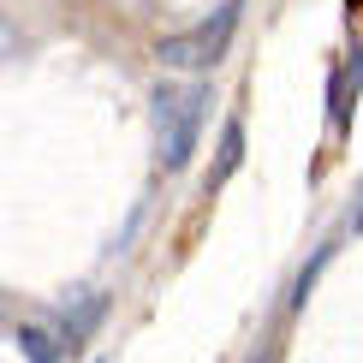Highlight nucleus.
I'll list each match as a JSON object with an SVG mask.
<instances>
[{"label": "nucleus", "instance_id": "5", "mask_svg": "<svg viewBox=\"0 0 363 363\" xmlns=\"http://www.w3.org/2000/svg\"><path fill=\"white\" fill-rule=\"evenodd\" d=\"M12 345L24 352V363H66V357H72L66 345H60V340H48L42 328H12Z\"/></svg>", "mask_w": 363, "mask_h": 363}, {"label": "nucleus", "instance_id": "1", "mask_svg": "<svg viewBox=\"0 0 363 363\" xmlns=\"http://www.w3.org/2000/svg\"><path fill=\"white\" fill-rule=\"evenodd\" d=\"M203 84H155L149 96V119H155V161L161 173H185L196 155V138H203Z\"/></svg>", "mask_w": 363, "mask_h": 363}, {"label": "nucleus", "instance_id": "3", "mask_svg": "<svg viewBox=\"0 0 363 363\" xmlns=\"http://www.w3.org/2000/svg\"><path fill=\"white\" fill-rule=\"evenodd\" d=\"M238 161H245V119H226V125H220V155H215V173H208V191H220L226 179L238 173Z\"/></svg>", "mask_w": 363, "mask_h": 363}, {"label": "nucleus", "instance_id": "6", "mask_svg": "<svg viewBox=\"0 0 363 363\" xmlns=\"http://www.w3.org/2000/svg\"><path fill=\"white\" fill-rule=\"evenodd\" d=\"M352 226H363V208H357V215H352Z\"/></svg>", "mask_w": 363, "mask_h": 363}, {"label": "nucleus", "instance_id": "4", "mask_svg": "<svg viewBox=\"0 0 363 363\" xmlns=\"http://www.w3.org/2000/svg\"><path fill=\"white\" fill-rule=\"evenodd\" d=\"M101 310H108V298H84L78 310H66V322H60V334H66V340H60V345H66V352H78V345L89 340V328L101 322Z\"/></svg>", "mask_w": 363, "mask_h": 363}, {"label": "nucleus", "instance_id": "7", "mask_svg": "<svg viewBox=\"0 0 363 363\" xmlns=\"http://www.w3.org/2000/svg\"><path fill=\"white\" fill-rule=\"evenodd\" d=\"M256 363H268V357H256Z\"/></svg>", "mask_w": 363, "mask_h": 363}, {"label": "nucleus", "instance_id": "2", "mask_svg": "<svg viewBox=\"0 0 363 363\" xmlns=\"http://www.w3.org/2000/svg\"><path fill=\"white\" fill-rule=\"evenodd\" d=\"M238 6H245V0H220L215 18L179 30V36H161V42H155V60H161V66H173V72H208V66L226 54L233 30H238Z\"/></svg>", "mask_w": 363, "mask_h": 363}]
</instances>
